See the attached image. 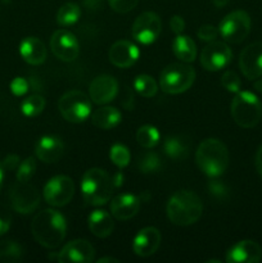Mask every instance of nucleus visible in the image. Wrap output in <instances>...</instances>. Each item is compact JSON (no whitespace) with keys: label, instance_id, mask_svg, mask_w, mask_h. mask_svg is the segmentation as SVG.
I'll use <instances>...</instances> for the list:
<instances>
[{"label":"nucleus","instance_id":"33","mask_svg":"<svg viewBox=\"0 0 262 263\" xmlns=\"http://www.w3.org/2000/svg\"><path fill=\"white\" fill-rule=\"evenodd\" d=\"M109 157L113 164H116L118 168H123V167H126L130 163V152L122 144H115V145H112V148L109 151Z\"/></svg>","mask_w":262,"mask_h":263},{"label":"nucleus","instance_id":"27","mask_svg":"<svg viewBox=\"0 0 262 263\" xmlns=\"http://www.w3.org/2000/svg\"><path fill=\"white\" fill-rule=\"evenodd\" d=\"M81 9L76 3H66L57 13V22L62 26H71L79 21Z\"/></svg>","mask_w":262,"mask_h":263},{"label":"nucleus","instance_id":"10","mask_svg":"<svg viewBox=\"0 0 262 263\" xmlns=\"http://www.w3.org/2000/svg\"><path fill=\"white\" fill-rule=\"evenodd\" d=\"M162 22L154 12H144L134 22L131 33L138 43L148 45L154 43L161 35Z\"/></svg>","mask_w":262,"mask_h":263},{"label":"nucleus","instance_id":"11","mask_svg":"<svg viewBox=\"0 0 262 263\" xmlns=\"http://www.w3.org/2000/svg\"><path fill=\"white\" fill-rule=\"evenodd\" d=\"M74 194V184L67 176H55L46 182L44 187V198L53 207H63L69 203Z\"/></svg>","mask_w":262,"mask_h":263},{"label":"nucleus","instance_id":"25","mask_svg":"<svg viewBox=\"0 0 262 263\" xmlns=\"http://www.w3.org/2000/svg\"><path fill=\"white\" fill-rule=\"evenodd\" d=\"M172 51L175 57L185 63H190L197 57V46L193 39L185 35H177L172 43Z\"/></svg>","mask_w":262,"mask_h":263},{"label":"nucleus","instance_id":"18","mask_svg":"<svg viewBox=\"0 0 262 263\" xmlns=\"http://www.w3.org/2000/svg\"><path fill=\"white\" fill-rule=\"evenodd\" d=\"M139 55L140 51L138 46L127 40H120L110 46L108 53L110 63L120 68H127L133 66L139 59Z\"/></svg>","mask_w":262,"mask_h":263},{"label":"nucleus","instance_id":"8","mask_svg":"<svg viewBox=\"0 0 262 263\" xmlns=\"http://www.w3.org/2000/svg\"><path fill=\"white\" fill-rule=\"evenodd\" d=\"M251 31V17L244 10L231 12L223 18L218 26V33L223 40L231 44H239L248 36Z\"/></svg>","mask_w":262,"mask_h":263},{"label":"nucleus","instance_id":"3","mask_svg":"<svg viewBox=\"0 0 262 263\" xmlns=\"http://www.w3.org/2000/svg\"><path fill=\"white\" fill-rule=\"evenodd\" d=\"M195 161L203 174L210 177H218L228 168V148L218 139H205L198 146Z\"/></svg>","mask_w":262,"mask_h":263},{"label":"nucleus","instance_id":"23","mask_svg":"<svg viewBox=\"0 0 262 263\" xmlns=\"http://www.w3.org/2000/svg\"><path fill=\"white\" fill-rule=\"evenodd\" d=\"M87 225L92 235L97 238H107L115 229V222L109 213L104 210H95L87 217Z\"/></svg>","mask_w":262,"mask_h":263},{"label":"nucleus","instance_id":"16","mask_svg":"<svg viewBox=\"0 0 262 263\" xmlns=\"http://www.w3.org/2000/svg\"><path fill=\"white\" fill-rule=\"evenodd\" d=\"M95 251L91 244L84 239H76L63 247L58 254L61 263H90L94 261Z\"/></svg>","mask_w":262,"mask_h":263},{"label":"nucleus","instance_id":"38","mask_svg":"<svg viewBox=\"0 0 262 263\" xmlns=\"http://www.w3.org/2000/svg\"><path fill=\"white\" fill-rule=\"evenodd\" d=\"M12 223V215L5 204L0 203V236L4 235L10 228Z\"/></svg>","mask_w":262,"mask_h":263},{"label":"nucleus","instance_id":"7","mask_svg":"<svg viewBox=\"0 0 262 263\" xmlns=\"http://www.w3.org/2000/svg\"><path fill=\"white\" fill-rule=\"evenodd\" d=\"M58 108L64 120L68 122L80 123L87 120L91 112V103L89 97L80 90H71L62 95Z\"/></svg>","mask_w":262,"mask_h":263},{"label":"nucleus","instance_id":"15","mask_svg":"<svg viewBox=\"0 0 262 263\" xmlns=\"http://www.w3.org/2000/svg\"><path fill=\"white\" fill-rule=\"evenodd\" d=\"M118 92V84L115 77L109 74H100L91 81L89 86L90 99L98 105L112 102Z\"/></svg>","mask_w":262,"mask_h":263},{"label":"nucleus","instance_id":"34","mask_svg":"<svg viewBox=\"0 0 262 263\" xmlns=\"http://www.w3.org/2000/svg\"><path fill=\"white\" fill-rule=\"evenodd\" d=\"M36 171V161L33 157H28L21 162L17 171V181L28 182Z\"/></svg>","mask_w":262,"mask_h":263},{"label":"nucleus","instance_id":"32","mask_svg":"<svg viewBox=\"0 0 262 263\" xmlns=\"http://www.w3.org/2000/svg\"><path fill=\"white\" fill-rule=\"evenodd\" d=\"M161 166V159L154 152H148V153L143 154L138 162L139 170L143 174H154V172L159 171Z\"/></svg>","mask_w":262,"mask_h":263},{"label":"nucleus","instance_id":"35","mask_svg":"<svg viewBox=\"0 0 262 263\" xmlns=\"http://www.w3.org/2000/svg\"><path fill=\"white\" fill-rule=\"evenodd\" d=\"M221 84H222V86L230 92L240 91V79H239L238 74L233 71H228L222 74V77H221Z\"/></svg>","mask_w":262,"mask_h":263},{"label":"nucleus","instance_id":"45","mask_svg":"<svg viewBox=\"0 0 262 263\" xmlns=\"http://www.w3.org/2000/svg\"><path fill=\"white\" fill-rule=\"evenodd\" d=\"M98 263H104V262H118V259L112 258V257H104V258H99L97 261Z\"/></svg>","mask_w":262,"mask_h":263},{"label":"nucleus","instance_id":"13","mask_svg":"<svg viewBox=\"0 0 262 263\" xmlns=\"http://www.w3.org/2000/svg\"><path fill=\"white\" fill-rule=\"evenodd\" d=\"M50 49L54 55L63 62L74 61L80 54L79 40L68 30H58L53 33Z\"/></svg>","mask_w":262,"mask_h":263},{"label":"nucleus","instance_id":"29","mask_svg":"<svg viewBox=\"0 0 262 263\" xmlns=\"http://www.w3.org/2000/svg\"><path fill=\"white\" fill-rule=\"evenodd\" d=\"M136 140L143 148H154L159 141V131L154 126H141L136 133Z\"/></svg>","mask_w":262,"mask_h":263},{"label":"nucleus","instance_id":"9","mask_svg":"<svg viewBox=\"0 0 262 263\" xmlns=\"http://www.w3.org/2000/svg\"><path fill=\"white\" fill-rule=\"evenodd\" d=\"M10 203L15 212L28 215L40 204V194L38 189L28 182L17 181L9 193Z\"/></svg>","mask_w":262,"mask_h":263},{"label":"nucleus","instance_id":"41","mask_svg":"<svg viewBox=\"0 0 262 263\" xmlns=\"http://www.w3.org/2000/svg\"><path fill=\"white\" fill-rule=\"evenodd\" d=\"M4 171H14L20 166V157L15 154H9L2 163Z\"/></svg>","mask_w":262,"mask_h":263},{"label":"nucleus","instance_id":"2","mask_svg":"<svg viewBox=\"0 0 262 263\" xmlns=\"http://www.w3.org/2000/svg\"><path fill=\"white\" fill-rule=\"evenodd\" d=\"M203 212L200 198L190 190H179L167 203V216L177 226H188L197 222Z\"/></svg>","mask_w":262,"mask_h":263},{"label":"nucleus","instance_id":"40","mask_svg":"<svg viewBox=\"0 0 262 263\" xmlns=\"http://www.w3.org/2000/svg\"><path fill=\"white\" fill-rule=\"evenodd\" d=\"M208 189H210V193L216 199H225L226 195H228V189L220 181H211L210 185H208Z\"/></svg>","mask_w":262,"mask_h":263},{"label":"nucleus","instance_id":"31","mask_svg":"<svg viewBox=\"0 0 262 263\" xmlns=\"http://www.w3.org/2000/svg\"><path fill=\"white\" fill-rule=\"evenodd\" d=\"M45 108V99L41 95H31L26 98L21 104L22 113L27 117H36L40 115Z\"/></svg>","mask_w":262,"mask_h":263},{"label":"nucleus","instance_id":"39","mask_svg":"<svg viewBox=\"0 0 262 263\" xmlns=\"http://www.w3.org/2000/svg\"><path fill=\"white\" fill-rule=\"evenodd\" d=\"M28 87H30V84H28L27 80L23 79V77H15V79L10 82V90H12L13 94L17 95V97L26 94V92L30 90Z\"/></svg>","mask_w":262,"mask_h":263},{"label":"nucleus","instance_id":"1","mask_svg":"<svg viewBox=\"0 0 262 263\" xmlns=\"http://www.w3.org/2000/svg\"><path fill=\"white\" fill-rule=\"evenodd\" d=\"M31 230L35 240L45 248L54 249L66 238L67 223L63 216L54 210H44L33 217Z\"/></svg>","mask_w":262,"mask_h":263},{"label":"nucleus","instance_id":"46","mask_svg":"<svg viewBox=\"0 0 262 263\" xmlns=\"http://www.w3.org/2000/svg\"><path fill=\"white\" fill-rule=\"evenodd\" d=\"M253 86H254V89L257 90V91L261 92V94H262V79H261V80H258V81L254 82Z\"/></svg>","mask_w":262,"mask_h":263},{"label":"nucleus","instance_id":"22","mask_svg":"<svg viewBox=\"0 0 262 263\" xmlns=\"http://www.w3.org/2000/svg\"><path fill=\"white\" fill-rule=\"evenodd\" d=\"M20 53L26 63L39 66V64L44 63L46 58V46L40 39L30 36L21 43Z\"/></svg>","mask_w":262,"mask_h":263},{"label":"nucleus","instance_id":"17","mask_svg":"<svg viewBox=\"0 0 262 263\" xmlns=\"http://www.w3.org/2000/svg\"><path fill=\"white\" fill-rule=\"evenodd\" d=\"M262 249L256 241L241 240L226 253L228 263H257L261 261Z\"/></svg>","mask_w":262,"mask_h":263},{"label":"nucleus","instance_id":"6","mask_svg":"<svg viewBox=\"0 0 262 263\" xmlns=\"http://www.w3.org/2000/svg\"><path fill=\"white\" fill-rule=\"evenodd\" d=\"M195 71L184 63L169 64L159 76V86L166 94H181L193 85Z\"/></svg>","mask_w":262,"mask_h":263},{"label":"nucleus","instance_id":"44","mask_svg":"<svg viewBox=\"0 0 262 263\" xmlns=\"http://www.w3.org/2000/svg\"><path fill=\"white\" fill-rule=\"evenodd\" d=\"M212 2L217 8H222L225 7V5H228V3L230 2V0H212Z\"/></svg>","mask_w":262,"mask_h":263},{"label":"nucleus","instance_id":"24","mask_svg":"<svg viewBox=\"0 0 262 263\" xmlns=\"http://www.w3.org/2000/svg\"><path fill=\"white\" fill-rule=\"evenodd\" d=\"M121 113L115 107H102L91 115V123L102 130H109L121 122Z\"/></svg>","mask_w":262,"mask_h":263},{"label":"nucleus","instance_id":"47","mask_svg":"<svg viewBox=\"0 0 262 263\" xmlns=\"http://www.w3.org/2000/svg\"><path fill=\"white\" fill-rule=\"evenodd\" d=\"M3 180H4V168H3L2 163H0V189H2Z\"/></svg>","mask_w":262,"mask_h":263},{"label":"nucleus","instance_id":"19","mask_svg":"<svg viewBox=\"0 0 262 263\" xmlns=\"http://www.w3.org/2000/svg\"><path fill=\"white\" fill-rule=\"evenodd\" d=\"M161 233L156 228H144L141 229L135 236L133 243V249L136 256L149 257L157 252L161 244Z\"/></svg>","mask_w":262,"mask_h":263},{"label":"nucleus","instance_id":"42","mask_svg":"<svg viewBox=\"0 0 262 263\" xmlns=\"http://www.w3.org/2000/svg\"><path fill=\"white\" fill-rule=\"evenodd\" d=\"M170 26H171V30L174 31L176 35H180L185 28V21L182 20L180 15H174V17L171 18V21H170Z\"/></svg>","mask_w":262,"mask_h":263},{"label":"nucleus","instance_id":"26","mask_svg":"<svg viewBox=\"0 0 262 263\" xmlns=\"http://www.w3.org/2000/svg\"><path fill=\"white\" fill-rule=\"evenodd\" d=\"M163 151L167 157L180 161V159L186 158L188 153H189V146L184 139L179 138V136H169L163 143Z\"/></svg>","mask_w":262,"mask_h":263},{"label":"nucleus","instance_id":"20","mask_svg":"<svg viewBox=\"0 0 262 263\" xmlns=\"http://www.w3.org/2000/svg\"><path fill=\"white\" fill-rule=\"evenodd\" d=\"M64 145L62 140L57 136L46 135L43 136L36 143L35 153L36 157L44 163H54L63 156Z\"/></svg>","mask_w":262,"mask_h":263},{"label":"nucleus","instance_id":"28","mask_svg":"<svg viewBox=\"0 0 262 263\" xmlns=\"http://www.w3.org/2000/svg\"><path fill=\"white\" fill-rule=\"evenodd\" d=\"M23 256V249L20 243L13 240L0 241V261L2 262H18Z\"/></svg>","mask_w":262,"mask_h":263},{"label":"nucleus","instance_id":"4","mask_svg":"<svg viewBox=\"0 0 262 263\" xmlns=\"http://www.w3.org/2000/svg\"><path fill=\"white\" fill-rule=\"evenodd\" d=\"M113 182L109 175L100 168H90L82 176L81 192L90 205H103L112 197Z\"/></svg>","mask_w":262,"mask_h":263},{"label":"nucleus","instance_id":"36","mask_svg":"<svg viewBox=\"0 0 262 263\" xmlns=\"http://www.w3.org/2000/svg\"><path fill=\"white\" fill-rule=\"evenodd\" d=\"M110 8L117 13H127L138 5L139 0H108Z\"/></svg>","mask_w":262,"mask_h":263},{"label":"nucleus","instance_id":"12","mask_svg":"<svg viewBox=\"0 0 262 263\" xmlns=\"http://www.w3.org/2000/svg\"><path fill=\"white\" fill-rule=\"evenodd\" d=\"M233 58L231 49L222 41H211L200 54V64L207 71H220L228 66Z\"/></svg>","mask_w":262,"mask_h":263},{"label":"nucleus","instance_id":"14","mask_svg":"<svg viewBox=\"0 0 262 263\" xmlns=\"http://www.w3.org/2000/svg\"><path fill=\"white\" fill-rule=\"evenodd\" d=\"M239 67L244 76L249 80L258 79L262 76V43L249 44L241 50L239 57Z\"/></svg>","mask_w":262,"mask_h":263},{"label":"nucleus","instance_id":"5","mask_svg":"<svg viewBox=\"0 0 262 263\" xmlns=\"http://www.w3.org/2000/svg\"><path fill=\"white\" fill-rule=\"evenodd\" d=\"M231 116L236 125L252 128L262 117V104L251 91H239L231 102Z\"/></svg>","mask_w":262,"mask_h":263},{"label":"nucleus","instance_id":"21","mask_svg":"<svg viewBox=\"0 0 262 263\" xmlns=\"http://www.w3.org/2000/svg\"><path fill=\"white\" fill-rule=\"evenodd\" d=\"M140 208V200L133 194H120L110 202V213L120 221L130 220L138 213Z\"/></svg>","mask_w":262,"mask_h":263},{"label":"nucleus","instance_id":"30","mask_svg":"<svg viewBox=\"0 0 262 263\" xmlns=\"http://www.w3.org/2000/svg\"><path fill=\"white\" fill-rule=\"evenodd\" d=\"M134 89L144 98H152L157 94V82L148 74H139L134 80Z\"/></svg>","mask_w":262,"mask_h":263},{"label":"nucleus","instance_id":"43","mask_svg":"<svg viewBox=\"0 0 262 263\" xmlns=\"http://www.w3.org/2000/svg\"><path fill=\"white\" fill-rule=\"evenodd\" d=\"M256 168H257V171H258V174L262 176V146H259L258 152H257Z\"/></svg>","mask_w":262,"mask_h":263},{"label":"nucleus","instance_id":"37","mask_svg":"<svg viewBox=\"0 0 262 263\" xmlns=\"http://www.w3.org/2000/svg\"><path fill=\"white\" fill-rule=\"evenodd\" d=\"M218 35V27H215L213 25H203L198 30V37L202 41H211L215 40Z\"/></svg>","mask_w":262,"mask_h":263}]
</instances>
